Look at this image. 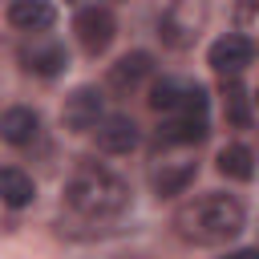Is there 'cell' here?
I'll list each match as a JSON object with an SVG mask.
<instances>
[{
	"label": "cell",
	"mask_w": 259,
	"mask_h": 259,
	"mask_svg": "<svg viewBox=\"0 0 259 259\" xmlns=\"http://www.w3.org/2000/svg\"><path fill=\"white\" fill-rule=\"evenodd\" d=\"M202 20H206V4H190V0H186V4H170V8L158 16V36H162L170 49H186V45H194Z\"/></svg>",
	"instance_id": "3957f363"
},
{
	"label": "cell",
	"mask_w": 259,
	"mask_h": 259,
	"mask_svg": "<svg viewBox=\"0 0 259 259\" xmlns=\"http://www.w3.org/2000/svg\"><path fill=\"white\" fill-rule=\"evenodd\" d=\"M65 206L81 219H113L130 206V186L113 170L81 158L65 178Z\"/></svg>",
	"instance_id": "7a4b0ae2"
},
{
	"label": "cell",
	"mask_w": 259,
	"mask_h": 259,
	"mask_svg": "<svg viewBox=\"0 0 259 259\" xmlns=\"http://www.w3.org/2000/svg\"><path fill=\"white\" fill-rule=\"evenodd\" d=\"M101 89L97 85H77L69 97H65V105H61V121H65V130H73V134H89V130H97L101 125Z\"/></svg>",
	"instance_id": "5b68a950"
},
{
	"label": "cell",
	"mask_w": 259,
	"mask_h": 259,
	"mask_svg": "<svg viewBox=\"0 0 259 259\" xmlns=\"http://www.w3.org/2000/svg\"><path fill=\"white\" fill-rule=\"evenodd\" d=\"M93 138H97V150H105V154H130L138 146V125L121 113H109V117H101Z\"/></svg>",
	"instance_id": "9c48e42d"
},
{
	"label": "cell",
	"mask_w": 259,
	"mask_h": 259,
	"mask_svg": "<svg viewBox=\"0 0 259 259\" xmlns=\"http://www.w3.org/2000/svg\"><path fill=\"white\" fill-rule=\"evenodd\" d=\"M32 194H36V186H32V178L20 166H0V202L4 206L20 210V206L32 202Z\"/></svg>",
	"instance_id": "5bb4252c"
},
{
	"label": "cell",
	"mask_w": 259,
	"mask_h": 259,
	"mask_svg": "<svg viewBox=\"0 0 259 259\" xmlns=\"http://www.w3.org/2000/svg\"><path fill=\"white\" fill-rule=\"evenodd\" d=\"M36 134H40V117H36V109H28V105H12V109L0 113V138H4L8 146H32Z\"/></svg>",
	"instance_id": "8fae6325"
},
{
	"label": "cell",
	"mask_w": 259,
	"mask_h": 259,
	"mask_svg": "<svg viewBox=\"0 0 259 259\" xmlns=\"http://www.w3.org/2000/svg\"><path fill=\"white\" fill-rule=\"evenodd\" d=\"M8 20L24 32H45V28H53L57 8L45 0H16V4H8Z\"/></svg>",
	"instance_id": "4fadbf2b"
},
{
	"label": "cell",
	"mask_w": 259,
	"mask_h": 259,
	"mask_svg": "<svg viewBox=\"0 0 259 259\" xmlns=\"http://www.w3.org/2000/svg\"><path fill=\"white\" fill-rule=\"evenodd\" d=\"M150 73H154V57L150 53H125L121 61L109 65V89L113 93H134Z\"/></svg>",
	"instance_id": "ba28073f"
},
{
	"label": "cell",
	"mask_w": 259,
	"mask_h": 259,
	"mask_svg": "<svg viewBox=\"0 0 259 259\" xmlns=\"http://www.w3.org/2000/svg\"><path fill=\"white\" fill-rule=\"evenodd\" d=\"M214 166H219V174H223V178H235V182H247V178L255 174V154H251L247 146H239V142H231V146H223V150H219V158H214Z\"/></svg>",
	"instance_id": "9a60e30c"
},
{
	"label": "cell",
	"mask_w": 259,
	"mask_h": 259,
	"mask_svg": "<svg viewBox=\"0 0 259 259\" xmlns=\"http://www.w3.org/2000/svg\"><path fill=\"white\" fill-rule=\"evenodd\" d=\"M194 174H198V162H186V158H178V162H158L154 174H150V186H154L158 198H174V194H182V190L194 182Z\"/></svg>",
	"instance_id": "30bf717a"
},
{
	"label": "cell",
	"mask_w": 259,
	"mask_h": 259,
	"mask_svg": "<svg viewBox=\"0 0 259 259\" xmlns=\"http://www.w3.org/2000/svg\"><path fill=\"white\" fill-rule=\"evenodd\" d=\"M20 61H24V69H32V73H40V77H53V73H61V69L69 65V53H65L61 40L40 36V40H32V45L20 49Z\"/></svg>",
	"instance_id": "52a82bcc"
},
{
	"label": "cell",
	"mask_w": 259,
	"mask_h": 259,
	"mask_svg": "<svg viewBox=\"0 0 259 259\" xmlns=\"http://www.w3.org/2000/svg\"><path fill=\"white\" fill-rule=\"evenodd\" d=\"M73 32H77L81 49H85L89 57H97V53H105V49L113 45V36H117V20H113L109 8L89 4V8H81V12L73 16Z\"/></svg>",
	"instance_id": "277c9868"
},
{
	"label": "cell",
	"mask_w": 259,
	"mask_h": 259,
	"mask_svg": "<svg viewBox=\"0 0 259 259\" xmlns=\"http://www.w3.org/2000/svg\"><path fill=\"white\" fill-rule=\"evenodd\" d=\"M223 259H259V247H239V251H227Z\"/></svg>",
	"instance_id": "ac0fdd59"
},
{
	"label": "cell",
	"mask_w": 259,
	"mask_h": 259,
	"mask_svg": "<svg viewBox=\"0 0 259 259\" xmlns=\"http://www.w3.org/2000/svg\"><path fill=\"white\" fill-rule=\"evenodd\" d=\"M251 57H255V49H251V40H247L243 32H227V36H219V40L210 45V53H206L210 69L223 73V77H239V73L251 65Z\"/></svg>",
	"instance_id": "8992f818"
},
{
	"label": "cell",
	"mask_w": 259,
	"mask_h": 259,
	"mask_svg": "<svg viewBox=\"0 0 259 259\" xmlns=\"http://www.w3.org/2000/svg\"><path fill=\"white\" fill-rule=\"evenodd\" d=\"M202 138H206V117H198V113H174L158 130V142H166V146H198Z\"/></svg>",
	"instance_id": "7c38bea8"
},
{
	"label": "cell",
	"mask_w": 259,
	"mask_h": 259,
	"mask_svg": "<svg viewBox=\"0 0 259 259\" xmlns=\"http://www.w3.org/2000/svg\"><path fill=\"white\" fill-rule=\"evenodd\" d=\"M223 113L235 130H247L251 125V105H247V89L239 81H227L223 85Z\"/></svg>",
	"instance_id": "e0dca14e"
},
{
	"label": "cell",
	"mask_w": 259,
	"mask_h": 259,
	"mask_svg": "<svg viewBox=\"0 0 259 259\" xmlns=\"http://www.w3.org/2000/svg\"><path fill=\"white\" fill-rule=\"evenodd\" d=\"M186 89H190V85H182V81H174V77L154 81V89H150V109H158V113H178L182 101H186Z\"/></svg>",
	"instance_id": "2e32d148"
},
{
	"label": "cell",
	"mask_w": 259,
	"mask_h": 259,
	"mask_svg": "<svg viewBox=\"0 0 259 259\" xmlns=\"http://www.w3.org/2000/svg\"><path fill=\"white\" fill-rule=\"evenodd\" d=\"M247 223V210L235 194H223V190H206L190 202H182L174 210V231L178 239L194 243V247H219L227 239H235Z\"/></svg>",
	"instance_id": "6da1fadb"
}]
</instances>
